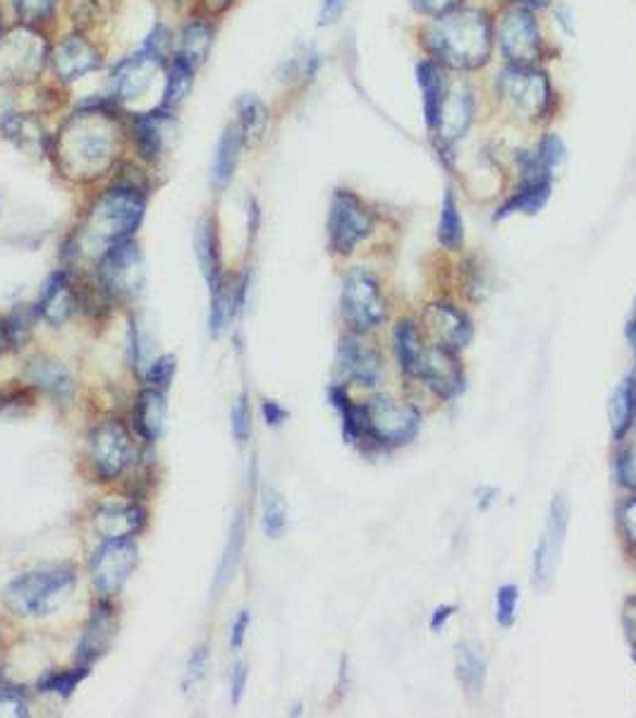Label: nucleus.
Segmentation results:
<instances>
[{
    "label": "nucleus",
    "mask_w": 636,
    "mask_h": 718,
    "mask_svg": "<svg viewBox=\"0 0 636 718\" xmlns=\"http://www.w3.org/2000/svg\"><path fill=\"white\" fill-rule=\"evenodd\" d=\"M371 233V214L357 194L338 190L330 202L328 214V235L330 245L340 254H350L359 242Z\"/></svg>",
    "instance_id": "9"
},
{
    "label": "nucleus",
    "mask_w": 636,
    "mask_h": 718,
    "mask_svg": "<svg viewBox=\"0 0 636 718\" xmlns=\"http://www.w3.org/2000/svg\"><path fill=\"white\" fill-rule=\"evenodd\" d=\"M197 257L206 276V283L211 285V290H216L223 283V273H220V250L213 218H204L197 230Z\"/></svg>",
    "instance_id": "30"
},
{
    "label": "nucleus",
    "mask_w": 636,
    "mask_h": 718,
    "mask_svg": "<svg viewBox=\"0 0 636 718\" xmlns=\"http://www.w3.org/2000/svg\"><path fill=\"white\" fill-rule=\"evenodd\" d=\"M101 68L103 51L89 34L75 29L51 44L48 70H51L53 82L60 84V87H70V84L82 82Z\"/></svg>",
    "instance_id": "7"
},
{
    "label": "nucleus",
    "mask_w": 636,
    "mask_h": 718,
    "mask_svg": "<svg viewBox=\"0 0 636 718\" xmlns=\"http://www.w3.org/2000/svg\"><path fill=\"white\" fill-rule=\"evenodd\" d=\"M620 527L625 532V539L636 549V498H629L620 508Z\"/></svg>",
    "instance_id": "48"
},
{
    "label": "nucleus",
    "mask_w": 636,
    "mask_h": 718,
    "mask_svg": "<svg viewBox=\"0 0 636 718\" xmlns=\"http://www.w3.org/2000/svg\"><path fill=\"white\" fill-rule=\"evenodd\" d=\"M206 656H209V654H206V649H199L197 654L192 656V661H189V673H192L194 678H199V676L204 673V668H206Z\"/></svg>",
    "instance_id": "58"
},
{
    "label": "nucleus",
    "mask_w": 636,
    "mask_h": 718,
    "mask_svg": "<svg viewBox=\"0 0 636 718\" xmlns=\"http://www.w3.org/2000/svg\"><path fill=\"white\" fill-rule=\"evenodd\" d=\"M538 158H541V163L546 168H553L560 158H562V142L558 137H546L538 146Z\"/></svg>",
    "instance_id": "50"
},
{
    "label": "nucleus",
    "mask_w": 636,
    "mask_h": 718,
    "mask_svg": "<svg viewBox=\"0 0 636 718\" xmlns=\"http://www.w3.org/2000/svg\"><path fill=\"white\" fill-rule=\"evenodd\" d=\"M72 27L87 34L89 29L108 22L113 12V0H68Z\"/></svg>",
    "instance_id": "35"
},
{
    "label": "nucleus",
    "mask_w": 636,
    "mask_h": 718,
    "mask_svg": "<svg viewBox=\"0 0 636 718\" xmlns=\"http://www.w3.org/2000/svg\"><path fill=\"white\" fill-rule=\"evenodd\" d=\"M288 525V506L276 491H266L264 496V530L268 537H280Z\"/></svg>",
    "instance_id": "41"
},
{
    "label": "nucleus",
    "mask_w": 636,
    "mask_h": 718,
    "mask_svg": "<svg viewBox=\"0 0 636 718\" xmlns=\"http://www.w3.org/2000/svg\"><path fill=\"white\" fill-rule=\"evenodd\" d=\"M115 635V618L113 611H110L108 606H99L96 608V613L91 618V623L84 632V640H82V647L80 654L84 664H91L99 659V656L108 649L110 640Z\"/></svg>",
    "instance_id": "28"
},
{
    "label": "nucleus",
    "mask_w": 636,
    "mask_h": 718,
    "mask_svg": "<svg viewBox=\"0 0 636 718\" xmlns=\"http://www.w3.org/2000/svg\"><path fill=\"white\" fill-rule=\"evenodd\" d=\"M412 5L417 8L424 15H436L443 17L448 12L455 10L460 5V0H412Z\"/></svg>",
    "instance_id": "49"
},
{
    "label": "nucleus",
    "mask_w": 636,
    "mask_h": 718,
    "mask_svg": "<svg viewBox=\"0 0 636 718\" xmlns=\"http://www.w3.org/2000/svg\"><path fill=\"white\" fill-rule=\"evenodd\" d=\"M242 295H244V283L237 290L228 288L223 283H220L213 290V307H211V331H213V336L225 331L230 319H232V314H235V309L242 304Z\"/></svg>",
    "instance_id": "38"
},
{
    "label": "nucleus",
    "mask_w": 636,
    "mask_h": 718,
    "mask_svg": "<svg viewBox=\"0 0 636 718\" xmlns=\"http://www.w3.org/2000/svg\"><path fill=\"white\" fill-rule=\"evenodd\" d=\"M10 343H12V338L8 331V324H0V355H3Z\"/></svg>",
    "instance_id": "59"
},
{
    "label": "nucleus",
    "mask_w": 636,
    "mask_h": 718,
    "mask_svg": "<svg viewBox=\"0 0 636 718\" xmlns=\"http://www.w3.org/2000/svg\"><path fill=\"white\" fill-rule=\"evenodd\" d=\"M244 146H247V144H244L240 127L235 123H230L223 130V137H220V142H218L216 161H213V185L218 190H223V187L230 185V180L237 170Z\"/></svg>",
    "instance_id": "25"
},
{
    "label": "nucleus",
    "mask_w": 636,
    "mask_h": 718,
    "mask_svg": "<svg viewBox=\"0 0 636 718\" xmlns=\"http://www.w3.org/2000/svg\"><path fill=\"white\" fill-rule=\"evenodd\" d=\"M247 628H249V613L244 611L235 620V628H232V637H230V644L235 652L242 649V642H244V637H247Z\"/></svg>",
    "instance_id": "54"
},
{
    "label": "nucleus",
    "mask_w": 636,
    "mask_h": 718,
    "mask_svg": "<svg viewBox=\"0 0 636 718\" xmlns=\"http://www.w3.org/2000/svg\"><path fill=\"white\" fill-rule=\"evenodd\" d=\"M166 77V60L139 48L137 53L122 58L108 77V99L118 108H134L142 104Z\"/></svg>",
    "instance_id": "6"
},
{
    "label": "nucleus",
    "mask_w": 636,
    "mask_h": 718,
    "mask_svg": "<svg viewBox=\"0 0 636 718\" xmlns=\"http://www.w3.org/2000/svg\"><path fill=\"white\" fill-rule=\"evenodd\" d=\"M338 369L347 381L359 386H376L383 376L381 357L359 338L342 340L338 350Z\"/></svg>",
    "instance_id": "20"
},
{
    "label": "nucleus",
    "mask_w": 636,
    "mask_h": 718,
    "mask_svg": "<svg viewBox=\"0 0 636 718\" xmlns=\"http://www.w3.org/2000/svg\"><path fill=\"white\" fill-rule=\"evenodd\" d=\"M232 3H235V0H197V12H194V15L216 20L220 15H225Z\"/></svg>",
    "instance_id": "51"
},
{
    "label": "nucleus",
    "mask_w": 636,
    "mask_h": 718,
    "mask_svg": "<svg viewBox=\"0 0 636 718\" xmlns=\"http://www.w3.org/2000/svg\"><path fill=\"white\" fill-rule=\"evenodd\" d=\"M452 613H455V606H438L436 613H433V620H431V628L438 632L440 628L448 623Z\"/></svg>",
    "instance_id": "57"
},
{
    "label": "nucleus",
    "mask_w": 636,
    "mask_h": 718,
    "mask_svg": "<svg viewBox=\"0 0 636 718\" xmlns=\"http://www.w3.org/2000/svg\"><path fill=\"white\" fill-rule=\"evenodd\" d=\"M194 75H197V70L192 65H187L185 60L180 58H170L166 63V77H163V92H161V108L166 111H178V108L185 104V99L192 92V84H194Z\"/></svg>",
    "instance_id": "26"
},
{
    "label": "nucleus",
    "mask_w": 636,
    "mask_h": 718,
    "mask_svg": "<svg viewBox=\"0 0 636 718\" xmlns=\"http://www.w3.org/2000/svg\"><path fill=\"white\" fill-rule=\"evenodd\" d=\"M627 338H629V343H632V348H634V352H636V321L629 324V328H627Z\"/></svg>",
    "instance_id": "61"
},
{
    "label": "nucleus",
    "mask_w": 636,
    "mask_h": 718,
    "mask_svg": "<svg viewBox=\"0 0 636 718\" xmlns=\"http://www.w3.org/2000/svg\"><path fill=\"white\" fill-rule=\"evenodd\" d=\"M548 194H550V180H524L522 190L503 206V209H500L498 218L510 216L515 211L522 214L541 211V206L548 202Z\"/></svg>",
    "instance_id": "33"
},
{
    "label": "nucleus",
    "mask_w": 636,
    "mask_h": 718,
    "mask_svg": "<svg viewBox=\"0 0 636 718\" xmlns=\"http://www.w3.org/2000/svg\"><path fill=\"white\" fill-rule=\"evenodd\" d=\"M146 525V510L137 503H108L96 510L94 530L106 541L130 539Z\"/></svg>",
    "instance_id": "22"
},
{
    "label": "nucleus",
    "mask_w": 636,
    "mask_h": 718,
    "mask_svg": "<svg viewBox=\"0 0 636 718\" xmlns=\"http://www.w3.org/2000/svg\"><path fill=\"white\" fill-rule=\"evenodd\" d=\"M419 82H421V89H424V111H426V120L428 125L436 127L438 125V115H440V106L445 101V77L443 72L436 63H421L419 65Z\"/></svg>",
    "instance_id": "32"
},
{
    "label": "nucleus",
    "mask_w": 636,
    "mask_h": 718,
    "mask_svg": "<svg viewBox=\"0 0 636 718\" xmlns=\"http://www.w3.org/2000/svg\"><path fill=\"white\" fill-rule=\"evenodd\" d=\"M622 625H625L627 640H629L634 656H636V596H632V599L625 604V613H622Z\"/></svg>",
    "instance_id": "52"
},
{
    "label": "nucleus",
    "mask_w": 636,
    "mask_h": 718,
    "mask_svg": "<svg viewBox=\"0 0 636 718\" xmlns=\"http://www.w3.org/2000/svg\"><path fill=\"white\" fill-rule=\"evenodd\" d=\"M87 676V666L84 668H72V671H60V673H51L41 680V692H56L60 697H70L72 692L77 690V685Z\"/></svg>",
    "instance_id": "42"
},
{
    "label": "nucleus",
    "mask_w": 636,
    "mask_h": 718,
    "mask_svg": "<svg viewBox=\"0 0 636 718\" xmlns=\"http://www.w3.org/2000/svg\"><path fill=\"white\" fill-rule=\"evenodd\" d=\"M166 415H168V405L163 391H158V388H146L137 400V410H134V424H137V431L146 438V441L161 438L166 429Z\"/></svg>",
    "instance_id": "24"
},
{
    "label": "nucleus",
    "mask_w": 636,
    "mask_h": 718,
    "mask_svg": "<svg viewBox=\"0 0 636 718\" xmlns=\"http://www.w3.org/2000/svg\"><path fill=\"white\" fill-rule=\"evenodd\" d=\"M77 573L70 565H48L12 580L5 589V604L12 613L36 618L51 613L75 589Z\"/></svg>",
    "instance_id": "4"
},
{
    "label": "nucleus",
    "mask_w": 636,
    "mask_h": 718,
    "mask_svg": "<svg viewBox=\"0 0 636 718\" xmlns=\"http://www.w3.org/2000/svg\"><path fill=\"white\" fill-rule=\"evenodd\" d=\"M421 338L417 326L412 321H402L395 328V352H397V360H400V367L405 374L414 376L417 374V364H419V355H421Z\"/></svg>",
    "instance_id": "36"
},
{
    "label": "nucleus",
    "mask_w": 636,
    "mask_h": 718,
    "mask_svg": "<svg viewBox=\"0 0 636 718\" xmlns=\"http://www.w3.org/2000/svg\"><path fill=\"white\" fill-rule=\"evenodd\" d=\"M610 427H613V436L625 438V434L632 429L634 417H636V381L634 376L622 381L617 386V391L610 398Z\"/></svg>",
    "instance_id": "31"
},
{
    "label": "nucleus",
    "mask_w": 636,
    "mask_h": 718,
    "mask_svg": "<svg viewBox=\"0 0 636 718\" xmlns=\"http://www.w3.org/2000/svg\"><path fill=\"white\" fill-rule=\"evenodd\" d=\"M36 312L51 324H63L68 316L75 312V295H72V288L68 283L65 273L51 276V281H48L44 288L41 302L36 304Z\"/></svg>",
    "instance_id": "27"
},
{
    "label": "nucleus",
    "mask_w": 636,
    "mask_h": 718,
    "mask_svg": "<svg viewBox=\"0 0 636 718\" xmlns=\"http://www.w3.org/2000/svg\"><path fill=\"white\" fill-rule=\"evenodd\" d=\"M472 96L469 92L457 84L445 94V101L440 106V115H438V125L440 127V137L445 142H455L457 137L464 135V130L469 127L472 120Z\"/></svg>",
    "instance_id": "23"
},
{
    "label": "nucleus",
    "mask_w": 636,
    "mask_h": 718,
    "mask_svg": "<svg viewBox=\"0 0 636 718\" xmlns=\"http://www.w3.org/2000/svg\"><path fill=\"white\" fill-rule=\"evenodd\" d=\"M94 470L101 479H118L134 462L132 436L120 422H103L89 436Z\"/></svg>",
    "instance_id": "13"
},
{
    "label": "nucleus",
    "mask_w": 636,
    "mask_h": 718,
    "mask_svg": "<svg viewBox=\"0 0 636 718\" xmlns=\"http://www.w3.org/2000/svg\"><path fill=\"white\" fill-rule=\"evenodd\" d=\"M130 144L146 163H158L175 135V113L156 106L151 111L127 115Z\"/></svg>",
    "instance_id": "11"
},
{
    "label": "nucleus",
    "mask_w": 636,
    "mask_h": 718,
    "mask_svg": "<svg viewBox=\"0 0 636 718\" xmlns=\"http://www.w3.org/2000/svg\"><path fill=\"white\" fill-rule=\"evenodd\" d=\"M5 32V22H3V10H0V34Z\"/></svg>",
    "instance_id": "62"
},
{
    "label": "nucleus",
    "mask_w": 636,
    "mask_h": 718,
    "mask_svg": "<svg viewBox=\"0 0 636 718\" xmlns=\"http://www.w3.org/2000/svg\"><path fill=\"white\" fill-rule=\"evenodd\" d=\"M438 235H440V242H443L448 250H457L462 245V238H464L462 218H460L452 192H448L443 199V214H440V233Z\"/></svg>",
    "instance_id": "39"
},
{
    "label": "nucleus",
    "mask_w": 636,
    "mask_h": 718,
    "mask_svg": "<svg viewBox=\"0 0 636 718\" xmlns=\"http://www.w3.org/2000/svg\"><path fill=\"white\" fill-rule=\"evenodd\" d=\"M498 89L503 99L524 118H541L550 101L548 80L529 65H512L500 72Z\"/></svg>",
    "instance_id": "10"
},
{
    "label": "nucleus",
    "mask_w": 636,
    "mask_h": 718,
    "mask_svg": "<svg viewBox=\"0 0 636 718\" xmlns=\"http://www.w3.org/2000/svg\"><path fill=\"white\" fill-rule=\"evenodd\" d=\"M268 108L266 104L259 99V96L247 94L242 96L240 104H237V120L235 125L240 127L244 144H256L266 137V130H268Z\"/></svg>",
    "instance_id": "29"
},
{
    "label": "nucleus",
    "mask_w": 636,
    "mask_h": 718,
    "mask_svg": "<svg viewBox=\"0 0 636 718\" xmlns=\"http://www.w3.org/2000/svg\"><path fill=\"white\" fill-rule=\"evenodd\" d=\"M232 431H235L237 441H247L252 431V415H249V403L247 398H240L235 410H232Z\"/></svg>",
    "instance_id": "46"
},
{
    "label": "nucleus",
    "mask_w": 636,
    "mask_h": 718,
    "mask_svg": "<svg viewBox=\"0 0 636 718\" xmlns=\"http://www.w3.org/2000/svg\"><path fill=\"white\" fill-rule=\"evenodd\" d=\"M617 477L622 486L636 489V448H625L617 455Z\"/></svg>",
    "instance_id": "47"
},
{
    "label": "nucleus",
    "mask_w": 636,
    "mask_h": 718,
    "mask_svg": "<svg viewBox=\"0 0 636 718\" xmlns=\"http://www.w3.org/2000/svg\"><path fill=\"white\" fill-rule=\"evenodd\" d=\"M457 676L464 687L476 692L484 683L486 676V661L484 652L476 642H462L457 647Z\"/></svg>",
    "instance_id": "34"
},
{
    "label": "nucleus",
    "mask_w": 636,
    "mask_h": 718,
    "mask_svg": "<svg viewBox=\"0 0 636 718\" xmlns=\"http://www.w3.org/2000/svg\"><path fill=\"white\" fill-rule=\"evenodd\" d=\"M369 438L381 446H402L419 431V412L388 395H376L364 405Z\"/></svg>",
    "instance_id": "8"
},
{
    "label": "nucleus",
    "mask_w": 636,
    "mask_h": 718,
    "mask_svg": "<svg viewBox=\"0 0 636 718\" xmlns=\"http://www.w3.org/2000/svg\"><path fill=\"white\" fill-rule=\"evenodd\" d=\"M498 39L503 53L515 65H529L541 53V34L536 20L524 8L507 10L498 24Z\"/></svg>",
    "instance_id": "17"
},
{
    "label": "nucleus",
    "mask_w": 636,
    "mask_h": 718,
    "mask_svg": "<svg viewBox=\"0 0 636 718\" xmlns=\"http://www.w3.org/2000/svg\"><path fill=\"white\" fill-rule=\"evenodd\" d=\"M517 601H519V594H517L515 584H505V587L498 589V623L503 628H510L512 623H515Z\"/></svg>",
    "instance_id": "43"
},
{
    "label": "nucleus",
    "mask_w": 636,
    "mask_h": 718,
    "mask_svg": "<svg viewBox=\"0 0 636 718\" xmlns=\"http://www.w3.org/2000/svg\"><path fill=\"white\" fill-rule=\"evenodd\" d=\"M130 142L127 113L110 99L72 111L51 137V156L63 175L89 182L118 166Z\"/></svg>",
    "instance_id": "1"
},
{
    "label": "nucleus",
    "mask_w": 636,
    "mask_h": 718,
    "mask_svg": "<svg viewBox=\"0 0 636 718\" xmlns=\"http://www.w3.org/2000/svg\"><path fill=\"white\" fill-rule=\"evenodd\" d=\"M570 525V508L565 498H555L548 513V525L541 541H538L536 558H534V582L536 587L548 589L555 580V570L560 563L562 546H565V534Z\"/></svg>",
    "instance_id": "16"
},
{
    "label": "nucleus",
    "mask_w": 636,
    "mask_h": 718,
    "mask_svg": "<svg viewBox=\"0 0 636 718\" xmlns=\"http://www.w3.org/2000/svg\"><path fill=\"white\" fill-rule=\"evenodd\" d=\"M515 3H519V5H529V8H541V5L548 3V0H515Z\"/></svg>",
    "instance_id": "60"
},
{
    "label": "nucleus",
    "mask_w": 636,
    "mask_h": 718,
    "mask_svg": "<svg viewBox=\"0 0 636 718\" xmlns=\"http://www.w3.org/2000/svg\"><path fill=\"white\" fill-rule=\"evenodd\" d=\"M414 379H421L440 398H455L464 391V376L455 352L436 343L421 348Z\"/></svg>",
    "instance_id": "18"
},
{
    "label": "nucleus",
    "mask_w": 636,
    "mask_h": 718,
    "mask_svg": "<svg viewBox=\"0 0 636 718\" xmlns=\"http://www.w3.org/2000/svg\"><path fill=\"white\" fill-rule=\"evenodd\" d=\"M424 324L426 331L431 333L433 343L452 352L467 348L472 340L469 319L455 307H450V304H431V307L424 312Z\"/></svg>",
    "instance_id": "19"
},
{
    "label": "nucleus",
    "mask_w": 636,
    "mask_h": 718,
    "mask_svg": "<svg viewBox=\"0 0 636 718\" xmlns=\"http://www.w3.org/2000/svg\"><path fill=\"white\" fill-rule=\"evenodd\" d=\"M146 209V192L139 180L120 178L94 202L87 218L75 235L77 252L103 254L125 242L139 228Z\"/></svg>",
    "instance_id": "2"
},
{
    "label": "nucleus",
    "mask_w": 636,
    "mask_h": 718,
    "mask_svg": "<svg viewBox=\"0 0 636 718\" xmlns=\"http://www.w3.org/2000/svg\"><path fill=\"white\" fill-rule=\"evenodd\" d=\"M51 41L44 29L20 24L0 34V87H29L48 70Z\"/></svg>",
    "instance_id": "5"
},
{
    "label": "nucleus",
    "mask_w": 636,
    "mask_h": 718,
    "mask_svg": "<svg viewBox=\"0 0 636 718\" xmlns=\"http://www.w3.org/2000/svg\"><path fill=\"white\" fill-rule=\"evenodd\" d=\"M242 537H244L242 520H237V522H235V527H232V532H230V539H228V549H225V556H223V563H220V582H223L225 577H230L232 568H235V563H237V558H240V553H242Z\"/></svg>",
    "instance_id": "44"
},
{
    "label": "nucleus",
    "mask_w": 636,
    "mask_h": 718,
    "mask_svg": "<svg viewBox=\"0 0 636 718\" xmlns=\"http://www.w3.org/2000/svg\"><path fill=\"white\" fill-rule=\"evenodd\" d=\"M101 285L113 297H130L144 285V259L132 238L110 247L99 264Z\"/></svg>",
    "instance_id": "14"
},
{
    "label": "nucleus",
    "mask_w": 636,
    "mask_h": 718,
    "mask_svg": "<svg viewBox=\"0 0 636 718\" xmlns=\"http://www.w3.org/2000/svg\"><path fill=\"white\" fill-rule=\"evenodd\" d=\"M244 683H247V668L237 666L235 676H232V699H235V702H240V697H242Z\"/></svg>",
    "instance_id": "56"
},
{
    "label": "nucleus",
    "mask_w": 636,
    "mask_h": 718,
    "mask_svg": "<svg viewBox=\"0 0 636 718\" xmlns=\"http://www.w3.org/2000/svg\"><path fill=\"white\" fill-rule=\"evenodd\" d=\"M213 39H216L213 20L201 17V15H192L185 24H182V29L175 34V48H173V56H170V58L185 60L187 65H192L194 70H199L206 63V60H209V53L213 48Z\"/></svg>",
    "instance_id": "21"
},
{
    "label": "nucleus",
    "mask_w": 636,
    "mask_h": 718,
    "mask_svg": "<svg viewBox=\"0 0 636 718\" xmlns=\"http://www.w3.org/2000/svg\"><path fill=\"white\" fill-rule=\"evenodd\" d=\"M173 374H175V357H161L158 362H154L149 374H146V379H149V388L166 391L170 381H173Z\"/></svg>",
    "instance_id": "45"
},
{
    "label": "nucleus",
    "mask_w": 636,
    "mask_h": 718,
    "mask_svg": "<svg viewBox=\"0 0 636 718\" xmlns=\"http://www.w3.org/2000/svg\"><path fill=\"white\" fill-rule=\"evenodd\" d=\"M34 381L41 388H48V391L56 395H63L70 391V376L63 367H58L53 362H34L32 367Z\"/></svg>",
    "instance_id": "40"
},
{
    "label": "nucleus",
    "mask_w": 636,
    "mask_h": 718,
    "mask_svg": "<svg viewBox=\"0 0 636 718\" xmlns=\"http://www.w3.org/2000/svg\"><path fill=\"white\" fill-rule=\"evenodd\" d=\"M491 24L479 10H452L431 29V48L452 68H479L491 56Z\"/></svg>",
    "instance_id": "3"
},
{
    "label": "nucleus",
    "mask_w": 636,
    "mask_h": 718,
    "mask_svg": "<svg viewBox=\"0 0 636 718\" xmlns=\"http://www.w3.org/2000/svg\"><path fill=\"white\" fill-rule=\"evenodd\" d=\"M340 304L347 324H352V328H357V331H369V328L386 319V304L376 278L362 269L352 271L345 278Z\"/></svg>",
    "instance_id": "12"
},
{
    "label": "nucleus",
    "mask_w": 636,
    "mask_h": 718,
    "mask_svg": "<svg viewBox=\"0 0 636 718\" xmlns=\"http://www.w3.org/2000/svg\"><path fill=\"white\" fill-rule=\"evenodd\" d=\"M137 544L132 539H110L91 558V582L101 596H113L125 587L137 568Z\"/></svg>",
    "instance_id": "15"
},
{
    "label": "nucleus",
    "mask_w": 636,
    "mask_h": 718,
    "mask_svg": "<svg viewBox=\"0 0 636 718\" xmlns=\"http://www.w3.org/2000/svg\"><path fill=\"white\" fill-rule=\"evenodd\" d=\"M342 10H345V0H323L321 12H318V22H321L323 27L326 24H333L342 15Z\"/></svg>",
    "instance_id": "53"
},
{
    "label": "nucleus",
    "mask_w": 636,
    "mask_h": 718,
    "mask_svg": "<svg viewBox=\"0 0 636 718\" xmlns=\"http://www.w3.org/2000/svg\"><path fill=\"white\" fill-rule=\"evenodd\" d=\"M264 417L271 427H280V424L288 419V412L278 403H273V400H264Z\"/></svg>",
    "instance_id": "55"
},
{
    "label": "nucleus",
    "mask_w": 636,
    "mask_h": 718,
    "mask_svg": "<svg viewBox=\"0 0 636 718\" xmlns=\"http://www.w3.org/2000/svg\"><path fill=\"white\" fill-rule=\"evenodd\" d=\"M12 12L20 24H27V27L36 29H46L48 24L56 20V12L60 0H10Z\"/></svg>",
    "instance_id": "37"
}]
</instances>
